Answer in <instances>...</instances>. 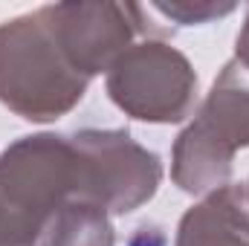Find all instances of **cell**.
I'll return each instance as SVG.
<instances>
[{"mask_svg":"<svg viewBox=\"0 0 249 246\" xmlns=\"http://www.w3.org/2000/svg\"><path fill=\"white\" fill-rule=\"evenodd\" d=\"M38 246H116L110 214L84 200H67L47 220Z\"/></svg>","mask_w":249,"mask_h":246,"instance_id":"9","label":"cell"},{"mask_svg":"<svg viewBox=\"0 0 249 246\" xmlns=\"http://www.w3.org/2000/svg\"><path fill=\"white\" fill-rule=\"evenodd\" d=\"M247 203H249V183H247Z\"/></svg>","mask_w":249,"mask_h":246,"instance_id":"12","label":"cell"},{"mask_svg":"<svg viewBox=\"0 0 249 246\" xmlns=\"http://www.w3.org/2000/svg\"><path fill=\"white\" fill-rule=\"evenodd\" d=\"M75 151L72 200L93 203L107 214H130L145 206L162 183V162L127 130L84 127L70 133Z\"/></svg>","mask_w":249,"mask_h":246,"instance_id":"4","label":"cell"},{"mask_svg":"<svg viewBox=\"0 0 249 246\" xmlns=\"http://www.w3.org/2000/svg\"><path fill=\"white\" fill-rule=\"evenodd\" d=\"M105 75L110 102L136 122H186L197 105L194 67L162 38H142L130 44Z\"/></svg>","mask_w":249,"mask_h":246,"instance_id":"3","label":"cell"},{"mask_svg":"<svg viewBox=\"0 0 249 246\" xmlns=\"http://www.w3.org/2000/svg\"><path fill=\"white\" fill-rule=\"evenodd\" d=\"M41 15L64 53L84 78L107 72L136 35L162 38L148 18V6L136 3H53L41 6Z\"/></svg>","mask_w":249,"mask_h":246,"instance_id":"5","label":"cell"},{"mask_svg":"<svg viewBox=\"0 0 249 246\" xmlns=\"http://www.w3.org/2000/svg\"><path fill=\"white\" fill-rule=\"evenodd\" d=\"M249 241L247 185L226 183L209 191L191 206L180 226L174 246H235Z\"/></svg>","mask_w":249,"mask_h":246,"instance_id":"6","label":"cell"},{"mask_svg":"<svg viewBox=\"0 0 249 246\" xmlns=\"http://www.w3.org/2000/svg\"><path fill=\"white\" fill-rule=\"evenodd\" d=\"M75 194L70 136H20L0 154V246H38L47 220Z\"/></svg>","mask_w":249,"mask_h":246,"instance_id":"2","label":"cell"},{"mask_svg":"<svg viewBox=\"0 0 249 246\" xmlns=\"http://www.w3.org/2000/svg\"><path fill=\"white\" fill-rule=\"evenodd\" d=\"M235 58L249 70V9H247V18H244V26L238 32V41H235Z\"/></svg>","mask_w":249,"mask_h":246,"instance_id":"11","label":"cell"},{"mask_svg":"<svg viewBox=\"0 0 249 246\" xmlns=\"http://www.w3.org/2000/svg\"><path fill=\"white\" fill-rule=\"evenodd\" d=\"M235 246H249V241H247V244H235Z\"/></svg>","mask_w":249,"mask_h":246,"instance_id":"13","label":"cell"},{"mask_svg":"<svg viewBox=\"0 0 249 246\" xmlns=\"http://www.w3.org/2000/svg\"><path fill=\"white\" fill-rule=\"evenodd\" d=\"M84 78L58 50L41 9L0 23V105L26 122H55L87 93Z\"/></svg>","mask_w":249,"mask_h":246,"instance_id":"1","label":"cell"},{"mask_svg":"<svg viewBox=\"0 0 249 246\" xmlns=\"http://www.w3.org/2000/svg\"><path fill=\"white\" fill-rule=\"evenodd\" d=\"M194 122L203 124L232 154L249 148V70L238 58L226 61L206 93Z\"/></svg>","mask_w":249,"mask_h":246,"instance_id":"7","label":"cell"},{"mask_svg":"<svg viewBox=\"0 0 249 246\" xmlns=\"http://www.w3.org/2000/svg\"><path fill=\"white\" fill-rule=\"evenodd\" d=\"M154 15H160L162 20H171L177 26H200L217 18L232 15L238 6L235 3H214V0H160V3H148Z\"/></svg>","mask_w":249,"mask_h":246,"instance_id":"10","label":"cell"},{"mask_svg":"<svg viewBox=\"0 0 249 246\" xmlns=\"http://www.w3.org/2000/svg\"><path fill=\"white\" fill-rule=\"evenodd\" d=\"M232 162L235 154L191 119L171 148V180L186 194H209L229 183Z\"/></svg>","mask_w":249,"mask_h":246,"instance_id":"8","label":"cell"}]
</instances>
